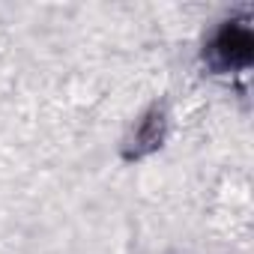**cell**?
Returning <instances> with one entry per match:
<instances>
[{"label":"cell","mask_w":254,"mask_h":254,"mask_svg":"<svg viewBox=\"0 0 254 254\" xmlns=\"http://www.w3.org/2000/svg\"><path fill=\"white\" fill-rule=\"evenodd\" d=\"M209 54H212V63L218 69H245L251 66V57H254V36L248 30V24L242 21H227L215 36H212V45H209Z\"/></svg>","instance_id":"obj_1"},{"label":"cell","mask_w":254,"mask_h":254,"mask_svg":"<svg viewBox=\"0 0 254 254\" xmlns=\"http://www.w3.org/2000/svg\"><path fill=\"white\" fill-rule=\"evenodd\" d=\"M165 141V111L153 108L141 123L138 129L132 132V141H129V150H126V159H141L153 150H159Z\"/></svg>","instance_id":"obj_2"}]
</instances>
